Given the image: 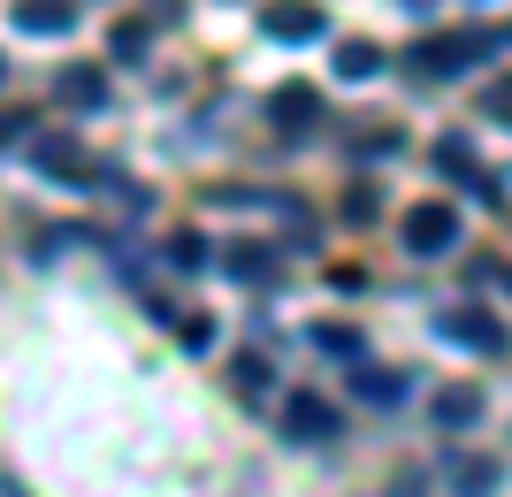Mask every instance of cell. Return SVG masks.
Wrapping results in <instances>:
<instances>
[{
	"label": "cell",
	"instance_id": "cell-1",
	"mask_svg": "<svg viewBox=\"0 0 512 497\" xmlns=\"http://www.w3.org/2000/svg\"><path fill=\"white\" fill-rule=\"evenodd\" d=\"M398 238H406V253H421V260L451 253V245H459V207H444V199H421V207H406Z\"/></svg>",
	"mask_w": 512,
	"mask_h": 497
},
{
	"label": "cell",
	"instance_id": "cell-2",
	"mask_svg": "<svg viewBox=\"0 0 512 497\" xmlns=\"http://www.w3.org/2000/svg\"><path fill=\"white\" fill-rule=\"evenodd\" d=\"M283 436H299V444H321V436H337V406L299 390V398H283Z\"/></svg>",
	"mask_w": 512,
	"mask_h": 497
},
{
	"label": "cell",
	"instance_id": "cell-3",
	"mask_svg": "<svg viewBox=\"0 0 512 497\" xmlns=\"http://www.w3.org/2000/svg\"><path fill=\"white\" fill-rule=\"evenodd\" d=\"M444 482H451V497H490L497 482H505V467H497L490 452H451L444 459Z\"/></svg>",
	"mask_w": 512,
	"mask_h": 497
},
{
	"label": "cell",
	"instance_id": "cell-4",
	"mask_svg": "<svg viewBox=\"0 0 512 497\" xmlns=\"http://www.w3.org/2000/svg\"><path fill=\"white\" fill-rule=\"evenodd\" d=\"M260 31L283 39V46H306V39H321V8H306V0H276V8L260 16Z\"/></svg>",
	"mask_w": 512,
	"mask_h": 497
},
{
	"label": "cell",
	"instance_id": "cell-5",
	"mask_svg": "<svg viewBox=\"0 0 512 497\" xmlns=\"http://www.w3.org/2000/svg\"><path fill=\"white\" fill-rule=\"evenodd\" d=\"M482 46H490V39H459V31H451V39H421V46H413V69H421V77H451V69L474 62Z\"/></svg>",
	"mask_w": 512,
	"mask_h": 497
},
{
	"label": "cell",
	"instance_id": "cell-6",
	"mask_svg": "<svg viewBox=\"0 0 512 497\" xmlns=\"http://www.w3.org/2000/svg\"><path fill=\"white\" fill-rule=\"evenodd\" d=\"M444 337L467 352H505V322H490V314H474V306H459V314H444Z\"/></svg>",
	"mask_w": 512,
	"mask_h": 497
},
{
	"label": "cell",
	"instance_id": "cell-7",
	"mask_svg": "<svg viewBox=\"0 0 512 497\" xmlns=\"http://www.w3.org/2000/svg\"><path fill=\"white\" fill-rule=\"evenodd\" d=\"M436 429H474V421H482V390L474 383H451V390H436Z\"/></svg>",
	"mask_w": 512,
	"mask_h": 497
},
{
	"label": "cell",
	"instance_id": "cell-8",
	"mask_svg": "<svg viewBox=\"0 0 512 497\" xmlns=\"http://www.w3.org/2000/svg\"><path fill=\"white\" fill-rule=\"evenodd\" d=\"M31 161H39L46 176H85V153H77V138H62V130L31 138Z\"/></svg>",
	"mask_w": 512,
	"mask_h": 497
},
{
	"label": "cell",
	"instance_id": "cell-9",
	"mask_svg": "<svg viewBox=\"0 0 512 497\" xmlns=\"http://www.w3.org/2000/svg\"><path fill=\"white\" fill-rule=\"evenodd\" d=\"M69 23L77 16H69L62 0H16V31H31V39H62Z\"/></svg>",
	"mask_w": 512,
	"mask_h": 497
},
{
	"label": "cell",
	"instance_id": "cell-10",
	"mask_svg": "<svg viewBox=\"0 0 512 497\" xmlns=\"http://www.w3.org/2000/svg\"><path fill=\"white\" fill-rule=\"evenodd\" d=\"M352 390H360L367 406H398V398L413 390V375L406 368H360V375H352Z\"/></svg>",
	"mask_w": 512,
	"mask_h": 497
},
{
	"label": "cell",
	"instance_id": "cell-11",
	"mask_svg": "<svg viewBox=\"0 0 512 497\" xmlns=\"http://www.w3.org/2000/svg\"><path fill=\"white\" fill-rule=\"evenodd\" d=\"M268 115H276V123H291V130H314L321 100H314V85H283L276 100H268Z\"/></svg>",
	"mask_w": 512,
	"mask_h": 497
},
{
	"label": "cell",
	"instance_id": "cell-12",
	"mask_svg": "<svg viewBox=\"0 0 512 497\" xmlns=\"http://www.w3.org/2000/svg\"><path fill=\"white\" fill-rule=\"evenodd\" d=\"M54 92H62V108H100V100H107V77H100V69H62Z\"/></svg>",
	"mask_w": 512,
	"mask_h": 497
},
{
	"label": "cell",
	"instance_id": "cell-13",
	"mask_svg": "<svg viewBox=\"0 0 512 497\" xmlns=\"http://www.w3.org/2000/svg\"><path fill=\"white\" fill-rule=\"evenodd\" d=\"M375 69H383V54H375L367 39H344V46H337V77H352V85H360V77H375Z\"/></svg>",
	"mask_w": 512,
	"mask_h": 497
},
{
	"label": "cell",
	"instance_id": "cell-14",
	"mask_svg": "<svg viewBox=\"0 0 512 497\" xmlns=\"http://www.w3.org/2000/svg\"><path fill=\"white\" fill-rule=\"evenodd\" d=\"M230 276H237V283H268V276H276L268 245H230Z\"/></svg>",
	"mask_w": 512,
	"mask_h": 497
},
{
	"label": "cell",
	"instance_id": "cell-15",
	"mask_svg": "<svg viewBox=\"0 0 512 497\" xmlns=\"http://www.w3.org/2000/svg\"><path fill=\"white\" fill-rule=\"evenodd\" d=\"M314 345H321V352H337V360H360V329H352V322H321V329H314Z\"/></svg>",
	"mask_w": 512,
	"mask_h": 497
},
{
	"label": "cell",
	"instance_id": "cell-16",
	"mask_svg": "<svg viewBox=\"0 0 512 497\" xmlns=\"http://www.w3.org/2000/svg\"><path fill=\"white\" fill-rule=\"evenodd\" d=\"M352 153H367V161H375V153H398V130H383V123H360V130H352Z\"/></svg>",
	"mask_w": 512,
	"mask_h": 497
},
{
	"label": "cell",
	"instance_id": "cell-17",
	"mask_svg": "<svg viewBox=\"0 0 512 497\" xmlns=\"http://www.w3.org/2000/svg\"><path fill=\"white\" fill-rule=\"evenodd\" d=\"M436 169L444 176H474V146L467 138H444V146H436Z\"/></svg>",
	"mask_w": 512,
	"mask_h": 497
},
{
	"label": "cell",
	"instance_id": "cell-18",
	"mask_svg": "<svg viewBox=\"0 0 512 497\" xmlns=\"http://www.w3.org/2000/svg\"><path fill=\"white\" fill-rule=\"evenodd\" d=\"M237 390H245V398H260V390H268V360H260V352H245V360H237Z\"/></svg>",
	"mask_w": 512,
	"mask_h": 497
},
{
	"label": "cell",
	"instance_id": "cell-19",
	"mask_svg": "<svg viewBox=\"0 0 512 497\" xmlns=\"http://www.w3.org/2000/svg\"><path fill=\"white\" fill-rule=\"evenodd\" d=\"M169 260H176V268H199V260H207V245L184 230V238H169Z\"/></svg>",
	"mask_w": 512,
	"mask_h": 497
},
{
	"label": "cell",
	"instance_id": "cell-20",
	"mask_svg": "<svg viewBox=\"0 0 512 497\" xmlns=\"http://www.w3.org/2000/svg\"><path fill=\"white\" fill-rule=\"evenodd\" d=\"M115 54H123V62H138V54H146V31H138V23H123V31H115Z\"/></svg>",
	"mask_w": 512,
	"mask_h": 497
},
{
	"label": "cell",
	"instance_id": "cell-21",
	"mask_svg": "<svg viewBox=\"0 0 512 497\" xmlns=\"http://www.w3.org/2000/svg\"><path fill=\"white\" fill-rule=\"evenodd\" d=\"M490 115H512V85H497V92H490Z\"/></svg>",
	"mask_w": 512,
	"mask_h": 497
},
{
	"label": "cell",
	"instance_id": "cell-22",
	"mask_svg": "<svg viewBox=\"0 0 512 497\" xmlns=\"http://www.w3.org/2000/svg\"><path fill=\"white\" fill-rule=\"evenodd\" d=\"M0 77H8V62H0Z\"/></svg>",
	"mask_w": 512,
	"mask_h": 497
}]
</instances>
